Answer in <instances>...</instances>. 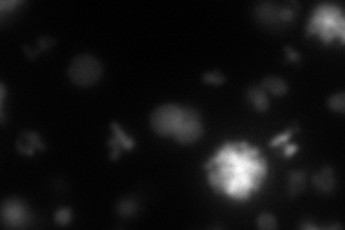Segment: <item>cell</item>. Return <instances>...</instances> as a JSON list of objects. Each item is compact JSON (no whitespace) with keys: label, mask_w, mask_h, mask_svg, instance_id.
Returning <instances> with one entry per match:
<instances>
[{"label":"cell","mask_w":345,"mask_h":230,"mask_svg":"<svg viewBox=\"0 0 345 230\" xmlns=\"http://www.w3.org/2000/svg\"><path fill=\"white\" fill-rule=\"evenodd\" d=\"M104 68L95 56L89 53H81L72 59L68 67V77L78 86L95 85L101 79Z\"/></svg>","instance_id":"6da1fadb"},{"label":"cell","mask_w":345,"mask_h":230,"mask_svg":"<svg viewBox=\"0 0 345 230\" xmlns=\"http://www.w3.org/2000/svg\"><path fill=\"white\" fill-rule=\"evenodd\" d=\"M180 121H182V106L176 104H163L157 106L150 118L153 131L161 137L174 134Z\"/></svg>","instance_id":"7a4b0ae2"},{"label":"cell","mask_w":345,"mask_h":230,"mask_svg":"<svg viewBox=\"0 0 345 230\" xmlns=\"http://www.w3.org/2000/svg\"><path fill=\"white\" fill-rule=\"evenodd\" d=\"M172 135L176 141L183 145L196 143L203 135V124L199 111L192 106L182 108V121Z\"/></svg>","instance_id":"3957f363"},{"label":"cell","mask_w":345,"mask_h":230,"mask_svg":"<svg viewBox=\"0 0 345 230\" xmlns=\"http://www.w3.org/2000/svg\"><path fill=\"white\" fill-rule=\"evenodd\" d=\"M2 223L10 229L26 227L30 223V213L26 204L18 197L6 199L2 204Z\"/></svg>","instance_id":"277c9868"},{"label":"cell","mask_w":345,"mask_h":230,"mask_svg":"<svg viewBox=\"0 0 345 230\" xmlns=\"http://www.w3.org/2000/svg\"><path fill=\"white\" fill-rule=\"evenodd\" d=\"M16 148L18 153L23 154V155H33L35 150L39 151H45L46 145L43 144L40 135L35 131H25L19 135V140L16 143Z\"/></svg>","instance_id":"5b68a950"},{"label":"cell","mask_w":345,"mask_h":230,"mask_svg":"<svg viewBox=\"0 0 345 230\" xmlns=\"http://www.w3.org/2000/svg\"><path fill=\"white\" fill-rule=\"evenodd\" d=\"M279 10L280 6L272 2H262L255 6V16L256 19L266 26H273L276 23H280L279 19Z\"/></svg>","instance_id":"8992f818"},{"label":"cell","mask_w":345,"mask_h":230,"mask_svg":"<svg viewBox=\"0 0 345 230\" xmlns=\"http://www.w3.org/2000/svg\"><path fill=\"white\" fill-rule=\"evenodd\" d=\"M312 184L318 192L331 193L335 187V177L332 167L325 165L312 176Z\"/></svg>","instance_id":"52a82bcc"},{"label":"cell","mask_w":345,"mask_h":230,"mask_svg":"<svg viewBox=\"0 0 345 230\" xmlns=\"http://www.w3.org/2000/svg\"><path fill=\"white\" fill-rule=\"evenodd\" d=\"M246 98L258 112H266L269 109V98L262 86H249L246 89Z\"/></svg>","instance_id":"ba28073f"},{"label":"cell","mask_w":345,"mask_h":230,"mask_svg":"<svg viewBox=\"0 0 345 230\" xmlns=\"http://www.w3.org/2000/svg\"><path fill=\"white\" fill-rule=\"evenodd\" d=\"M307 186V174L304 170H294L288 176V194L289 197H297L298 194L305 190Z\"/></svg>","instance_id":"9c48e42d"},{"label":"cell","mask_w":345,"mask_h":230,"mask_svg":"<svg viewBox=\"0 0 345 230\" xmlns=\"http://www.w3.org/2000/svg\"><path fill=\"white\" fill-rule=\"evenodd\" d=\"M259 86H262L266 92H270V94H273V95L276 96L286 95L288 91H289V86L285 82V79H282V78L279 77H273V75L263 78Z\"/></svg>","instance_id":"30bf717a"},{"label":"cell","mask_w":345,"mask_h":230,"mask_svg":"<svg viewBox=\"0 0 345 230\" xmlns=\"http://www.w3.org/2000/svg\"><path fill=\"white\" fill-rule=\"evenodd\" d=\"M115 209H117L120 216H123V217H131V216H134L135 213L138 211L140 207H138V201L135 200L134 197L125 196V197L118 200Z\"/></svg>","instance_id":"8fae6325"},{"label":"cell","mask_w":345,"mask_h":230,"mask_svg":"<svg viewBox=\"0 0 345 230\" xmlns=\"http://www.w3.org/2000/svg\"><path fill=\"white\" fill-rule=\"evenodd\" d=\"M111 130H112V133H114V137L120 141V144L123 145V148L124 150H128V151H131V150H134L135 147V143L134 140L130 137V135H127L121 130V127H120V124L118 123H111Z\"/></svg>","instance_id":"7c38bea8"},{"label":"cell","mask_w":345,"mask_h":230,"mask_svg":"<svg viewBox=\"0 0 345 230\" xmlns=\"http://www.w3.org/2000/svg\"><path fill=\"white\" fill-rule=\"evenodd\" d=\"M256 224H258L259 229L262 230H273L278 227L276 217L273 214H270V213H262V214H259Z\"/></svg>","instance_id":"4fadbf2b"},{"label":"cell","mask_w":345,"mask_h":230,"mask_svg":"<svg viewBox=\"0 0 345 230\" xmlns=\"http://www.w3.org/2000/svg\"><path fill=\"white\" fill-rule=\"evenodd\" d=\"M328 108L335 111L338 114L345 112V92H338L335 95L329 96L328 99Z\"/></svg>","instance_id":"5bb4252c"},{"label":"cell","mask_w":345,"mask_h":230,"mask_svg":"<svg viewBox=\"0 0 345 230\" xmlns=\"http://www.w3.org/2000/svg\"><path fill=\"white\" fill-rule=\"evenodd\" d=\"M201 79H203V82L204 84H209V85H223V84H226V77L223 75V74H220L219 71H210V72H206V74H203V77H201Z\"/></svg>","instance_id":"9a60e30c"},{"label":"cell","mask_w":345,"mask_h":230,"mask_svg":"<svg viewBox=\"0 0 345 230\" xmlns=\"http://www.w3.org/2000/svg\"><path fill=\"white\" fill-rule=\"evenodd\" d=\"M72 220V210L71 207H62L55 211V223L59 226H67Z\"/></svg>","instance_id":"2e32d148"},{"label":"cell","mask_w":345,"mask_h":230,"mask_svg":"<svg viewBox=\"0 0 345 230\" xmlns=\"http://www.w3.org/2000/svg\"><path fill=\"white\" fill-rule=\"evenodd\" d=\"M298 128H292V130H289V131H286V133H283V134H280V135H278V137H275L270 143H269V145L270 147H275V145H280V144H283V143H286L288 140L292 137V134L297 131Z\"/></svg>","instance_id":"e0dca14e"},{"label":"cell","mask_w":345,"mask_h":230,"mask_svg":"<svg viewBox=\"0 0 345 230\" xmlns=\"http://www.w3.org/2000/svg\"><path fill=\"white\" fill-rule=\"evenodd\" d=\"M39 50H42V49H49L50 46H53L55 45V39L53 38H49V36H43V38L39 39Z\"/></svg>","instance_id":"ac0fdd59"},{"label":"cell","mask_w":345,"mask_h":230,"mask_svg":"<svg viewBox=\"0 0 345 230\" xmlns=\"http://www.w3.org/2000/svg\"><path fill=\"white\" fill-rule=\"evenodd\" d=\"M283 50H285V53H286L288 61H291V62H299V61H301V55H299L298 52H295L291 46H285Z\"/></svg>","instance_id":"d6986e66"},{"label":"cell","mask_w":345,"mask_h":230,"mask_svg":"<svg viewBox=\"0 0 345 230\" xmlns=\"http://www.w3.org/2000/svg\"><path fill=\"white\" fill-rule=\"evenodd\" d=\"M297 151H298L297 144H291V145H286V147H285V155H286V157H291V155H294V154L297 153Z\"/></svg>","instance_id":"ffe728a7"},{"label":"cell","mask_w":345,"mask_h":230,"mask_svg":"<svg viewBox=\"0 0 345 230\" xmlns=\"http://www.w3.org/2000/svg\"><path fill=\"white\" fill-rule=\"evenodd\" d=\"M299 227H301V229H304V230H305V229H311V230H316V229H318L315 224H312L311 221H305V223H302V224H301Z\"/></svg>","instance_id":"44dd1931"},{"label":"cell","mask_w":345,"mask_h":230,"mask_svg":"<svg viewBox=\"0 0 345 230\" xmlns=\"http://www.w3.org/2000/svg\"><path fill=\"white\" fill-rule=\"evenodd\" d=\"M15 5H18V2H2L0 3L2 8H13Z\"/></svg>","instance_id":"7402d4cb"},{"label":"cell","mask_w":345,"mask_h":230,"mask_svg":"<svg viewBox=\"0 0 345 230\" xmlns=\"http://www.w3.org/2000/svg\"><path fill=\"white\" fill-rule=\"evenodd\" d=\"M5 94H6V92H5V85L2 84V85H0V98H2V102H3V99H5Z\"/></svg>","instance_id":"603a6c76"},{"label":"cell","mask_w":345,"mask_h":230,"mask_svg":"<svg viewBox=\"0 0 345 230\" xmlns=\"http://www.w3.org/2000/svg\"><path fill=\"white\" fill-rule=\"evenodd\" d=\"M328 229H342V226H341V224H332V226H329Z\"/></svg>","instance_id":"cb8c5ba5"}]
</instances>
